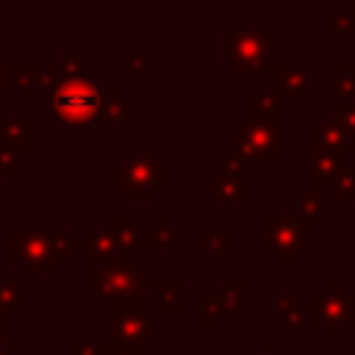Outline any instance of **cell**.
<instances>
[{
  "label": "cell",
  "instance_id": "6da1fadb",
  "mask_svg": "<svg viewBox=\"0 0 355 355\" xmlns=\"http://www.w3.org/2000/svg\"><path fill=\"white\" fill-rule=\"evenodd\" d=\"M111 175V186L119 189L125 200L139 202H153L172 186V166L161 164L158 153H125Z\"/></svg>",
  "mask_w": 355,
  "mask_h": 355
},
{
  "label": "cell",
  "instance_id": "7a4b0ae2",
  "mask_svg": "<svg viewBox=\"0 0 355 355\" xmlns=\"http://www.w3.org/2000/svg\"><path fill=\"white\" fill-rule=\"evenodd\" d=\"M233 139H236V155L247 164H272L280 166L286 161V128L277 119L255 116L250 111L236 114L233 119Z\"/></svg>",
  "mask_w": 355,
  "mask_h": 355
},
{
  "label": "cell",
  "instance_id": "3957f363",
  "mask_svg": "<svg viewBox=\"0 0 355 355\" xmlns=\"http://www.w3.org/2000/svg\"><path fill=\"white\" fill-rule=\"evenodd\" d=\"M225 61L236 75H266L272 61V28L269 25H225Z\"/></svg>",
  "mask_w": 355,
  "mask_h": 355
},
{
  "label": "cell",
  "instance_id": "277c9868",
  "mask_svg": "<svg viewBox=\"0 0 355 355\" xmlns=\"http://www.w3.org/2000/svg\"><path fill=\"white\" fill-rule=\"evenodd\" d=\"M311 250V227L286 214L261 216V252L272 255L277 266H294L302 252Z\"/></svg>",
  "mask_w": 355,
  "mask_h": 355
},
{
  "label": "cell",
  "instance_id": "5b68a950",
  "mask_svg": "<svg viewBox=\"0 0 355 355\" xmlns=\"http://www.w3.org/2000/svg\"><path fill=\"white\" fill-rule=\"evenodd\" d=\"M86 283L94 294L108 302H130L147 294V272L139 263H92L86 269Z\"/></svg>",
  "mask_w": 355,
  "mask_h": 355
},
{
  "label": "cell",
  "instance_id": "8992f818",
  "mask_svg": "<svg viewBox=\"0 0 355 355\" xmlns=\"http://www.w3.org/2000/svg\"><path fill=\"white\" fill-rule=\"evenodd\" d=\"M308 308L311 324L322 330L324 341H336L338 327H355V291H338L333 277L324 280V288L311 294Z\"/></svg>",
  "mask_w": 355,
  "mask_h": 355
},
{
  "label": "cell",
  "instance_id": "52a82bcc",
  "mask_svg": "<svg viewBox=\"0 0 355 355\" xmlns=\"http://www.w3.org/2000/svg\"><path fill=\"white\" fill-rule=\"evenodd\" d=\"M103 105H105V94L89 78H67L53 92V111L72 125L100 122Z\"/></svg>",
  "mask_w": 355,
  "mask_h": 355
},
{
  "label": "cell",
  "instance_id": "ba28073f",
  "mask_svg": "<svg viewBox=\"0 0 355 355\" xmlns=\"http://www.w3.org/2000/svg\"><path fill=\"white\" fill-rule=\"evenodd\" d=\"M108 322H111V336H114L119 344H147V341H158V319L147 311V305H144L141 300L111 302Z\"/></svg>",
  "mask_w": 355,
  "mask_h": 355
},
{
  "label": "cell",
  "instance_id": "9c48e42d",
  "mask_svg": "<svg viewBox=\"0 0 355 355\" xmlns=\"http://www.w3.org/2000/svg\"><path fill=\"white\" fill-rule=\"evenodd\" d=\"M211 200L222 205L225 214H233L239 202H247V164L230 153L222 164V175L211 178Z\"/></svg>",
  "mask_w": 355,
  "mask_h": 355
},
{
  "label": "cell",
  "instance_id": "30bf717a",
  "mask_svg": "<svg viewBox=\"0 0 355 355\" xmlns=\"http://www.w3.org/2000/svg\"><path fill=\"white\" fill-rule=\"evenodd\" d=\"M266 75L272 78V89L283 100H308L311 97L313 75H311L308 67H300V64H272Z\"/></svg>",
  "mask_w": 355,
  "mask_h": 355
},
{
  "label": "cell",
  "instance_id": "8fae6325",
  "mask_svg": "<svg viewBox=\"0 0 355 355\" xmlns=\"http://www.w3.org/2000/svg\"><path fill=\"white\" fill-rule=\"evenodd\" d=\"M311 147L324 150V153H336V155H352L355 153V136H349L347 128L338 122L336 111H330V114H324V119L319 125L311 128Z\"/></svg>",
  "mask_w": 355,
  "mask_h": 355
},
{
  "label": "cell",
  "instance_id": "7c38bea8",
  "mask_svg": "<svg viewBox=\"0 0 355 355\" xmlns=\"http://www.w3.org/2000/svg\"><path fill=\"white\" fill-rule=\"evenodd\" d=\"M272 324L275 327H294V330L308 327L311 324L308 302H302L297 291L275 294V300H272Z\"/></svg>",
  "mask_w": 355,
  "mask_h": 355
},
{
  "label": "cell",
  "instance_id": "4fadbf2b",
  "mask_svg": "<svg viewBox=\"0 0 355 355\" xmlns=\"http://www.w3.org/2000/svg\"><path fill=\"white\" fill-rule=\"evenodd\" d=\"M197 250H200L202 255H208V261H211L214 266H219L222 258L236 250V230H233V227H225V230L197 227Z\"/></svg>",
  "mask_w": 355,
  "mask_h": 355
},
{
  "label": "cell",
  "instance_id": "5bb4252c",
  "mask_svg": "<svg viewBox=\"0 0 355 355\" xmlns=\"http://www.w3.org/2000/svg\"><path fill=\"white\" fill-rule=\"evenodd\" d=\"M349 158L347 155H336V153H324V150H313L311 155V178H313V189L324 191V189H333L341 166L347 164Z\"/></svg>",
  "mask_w": 355,
  "mask_h": 355
},
{
  "label": "cell",
  "instance_id": "9a60e30c",
  "mask_svg": "<svg viewBox=\"0 0 355 355\" xmlns=\"http://www.w3.org/2000/svg\"><path fill=\"white\" fill-rule=\"evenodd\" d=\"M186 280L183 277H158V280H147V288H155L158 294V311L164 316H183L186 305L180 302V291H183Z\"/></svg>",
  "mask_w": 355,
  "mask_h": 355
},
{
  "label": "cell",
  "instance_id": "2e32d148",
  "mask_svg": "<svg viewBox=\"0 0 355 355\" xmlns=\"http://www.w3.org/2000/svg\"><path fill=\"white\" fill-rule=\"evenodd\" d=\"M283 108H286V100L275 89H250L247 92V111L255 116H269V119L283 122V116H286Z\"/></svg>",
  "mask_w": 355,
  "mask_h": 355
},
{
  "label": "cell",
  "instance_id": "e0dca14e",
  "mask_svg": "<svg viewBox=\"0 0 355 355\" xmlns=\"http://www.w3.org/2000/svg\"><path fill=\"white\" fill-rule=\"evenodd\" d=\"M297 219H302L308 227H322L324 225V202L319 189H300L297 191Z\"/></svg>",
  "mask_w": 355,
  "mask_h": 355
},
{
  "label": "cell",
  "instance_id": "ac0fdd59",
  "mask_svg": "<svg viewBox=\"0 0 355 355\" xmlns=\"http://www.w3.org/2000/svg\"><path fill=\"white\" fill-rule=\"evenodd\" d=\"M197 305H200V313H197L200 327H222L227 311H225V302H222L219 291H200Z\"/></svg>",
  "mask_w": 355,
  "mask_h": 355
},
{
  "label": "cell",
  "instance_id": "d6986e66",
  "mask_svg": "<svg viewBox=\"0 0 355 355\" xmlns=\"http://www.w3.org/2000/svg\"><path fill=\"white\" fill-rule=\"evenodd\" d=\"M247 277H227L219 288L222 294V302H225V311L233 313V316H247Z\"/></svg>",
  "mask_w": 355,
  "mask_h": 355
},
{
  "label": "cell",
  "instance_id": "ffe728a7",
  "mask_svg": "<svg viewBox=\"0 0 355 355\" xmlns=\"http://www.w3.org/2000/svg\"><path fill=\"white\" fill-rule=\"evenodd\" d=\"M147 233H150V247H153V252H155V250H166V247H172V244H178V241L186 239V227H180L178 222H172L169 214H164V216L158 219V227H150Z\"/></svg>",
  "mask_w": 355,
  "mask_h": 355
},
{
  "label": "cell",
  "instance_id": "44dd1931",
  "mask_svg": "<svg viewBox=\"0 0 355 355\" xmlns=\"http://www.w3.org/2000/svg\"><path fill=\"white\" fill-rule=\"evenodd\" d=\"M355 103V61H341L336 67V105Z\"/></svg>",
  "mask_w": 355,
  "mask_h": 355
},
{
  "label": "cell",
  "instance_id": "7402d4cb",
  "mask_svg": "<svg viewBox=\"0 0 355 355\" xmlns=\"http://www.w3.org/2000/svg\"><path fill=\"white\" fill-rule=\"evenodd\" d=\"M333 191H336V197L341 202H355V164L352 161H347L341 166L336 183H333Z\"/></svg>",
  "mask_w": 355,
  "mask_h": 355
},
{
  "label": "cell",
  "instance_id": "603a6c76",
  "mask_svg": "<svg viewBox=\"0 0 355 355\" xmlns=\"http://www.w3.org/2000/svg\"><path fill=\"white\" fill-rule=\"evenodd\" d=\"M122 72L125 75H144L147 72V58L141 55V53H130V50H125L122 53Z\"/></svg>",
  "mask_w": 355,
  "mask_h": 355
},
{
  "label": "cell",
  "instance_id": "cb8c5ba5",
  "mask_svg": "<svg viewBox=\"0 0 355 355\" xmlns=\"http://www.w3.org/2000/svg\"><path fill=\"white\" fill-rule=\"evenodd\" d=\"M336 116H338V122L347 128V133H349V136H355V103L336 105Z\"/></svg>",
  "mask_w": 355,
  "mask_h": 355
},
{
  "label": "cell",
  "instance_id": "d4e9b609",
  "mask_svg": "<svg viewBox=\"0 0 355 355\" xmlns=\"http://www.w3.org/2000/svg\"><path fill=\"white\" fill-rule=\"evenodd\" d=\"M336 33H341V22H338V14L327 11V14H324V36H336Z\"/></svg>",
  "mask_w": 355,
  "mask_h": 355
},
{
  "label": "cell",
  "instance_id": "484cf974",
  "mask_svg": "<svg viewBox=\"0 0 355 355\" xmlns=\"http://www.w3.org/2000/svg\"><path fill=\"white\" fill-rule=\"evenodd\" d=\"M258 347H261V352H263V355H288V352H275V347H272V341H269V338H266V341H261Z\"/></svg>",
  "mask_w": 355,
  "mask_h": 355
},
{
  "label": "cell",
  "instance_id": "4316f807",
  "mask_svg": "<svg viewBox=\"0 0 355 355\" xmlns=\"http://www.w3.org/2000/svg\"><path fill=\"white\" fill-rule=\"evenodd\" d=\"M227 355H244V352H227Z\"/></svg>",
  "mask_w": 355,
  "mask_h": 355
},
{
  "label": "cell",
  "instance_id": "83f0119b",
  "mask_svg": "<svg viewBox=\"0 0 355 355\" xmlns=\"http://www.w3.org/2000/svg\"><path fill=\"white\" fill-rule=\"evenodd\" d=\"M291 355H308V352H291Z\"/></svg>",
  "mask_w": 355,
  "mask_h": 355
}]
</instances>
